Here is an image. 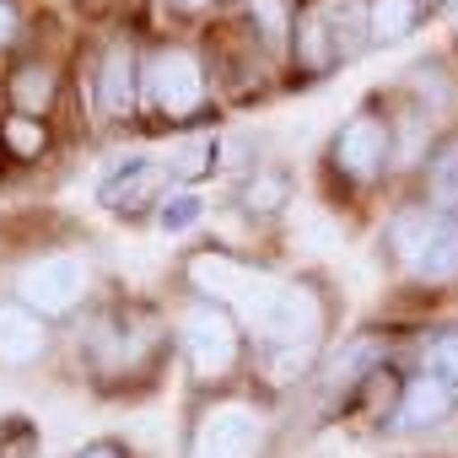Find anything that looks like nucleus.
Masks as SVG:
<instances>
[{"mask_svg": "<svg viewBox=\"0 0 458 458\" xmlns=\"http://www.w3.org/2000/svg\"><path fill=\"white\" fill-rule=\"evenodd\" d=\"M388 249L415 281H426V286L453 281L458 276V210L404 205L388 221Z\"/></svg>", "mask_w": 458, "mask_h": 458, "instance_id": "nucleus-1", "label": "nucleus"}, {"mask_svg": "<svg viewBox=\"0 0 458 458\" xmlns=\"http://www.w3.org/2000/svg\"><path fill=\"white\" fill-rule=\"evenodd\" d=\"M265 345V361L276 377H302L318 351H324V302H318V286L313 281H286V302L276 313V324L259 335Z\"/></svg>", "mask_w": 458, "mask_h": 458, "instance_id": "nucleus-2", "label": "nucleus"}, {"mask_svg": "<svg viewBox=\"0 0 458 458\" xmlns=\"http://www.w3.org/2000/svg\"><path fill=\"white\" fill-rule=\"evenodd\" d=\"M183 356H189V372L199 383L233 377V367L243 361V318L226 302L199 297L189 308V318H183Z\"/></svg>", "mask_w": 458, "mask_h": 458, "instance_id": "nucleus-3", "label": "nucleus"}, {"mask_svg": "<svg viewBox=\"0 0 458 458\" xmlns=\"http://www.w3.org/2000/svg\"><path fill=\"white\" fill-rule=\"evenodd\" d=\"M335 173H345L351 183H377L394 162V124L383 108H356L340 135H335V151H329Z\"/></svg>", "mask_w": 458, "mask_h": 458, "instance_id": "nucleus-4", "label": "nucleus"}, {"mask_svg": "<svg viewBox=\"0 0 458 458\" xmlns=\"http://www.w3.org/2000/svg\"><path fill=\"white\" fill-rule=\"evenodd\" d=\"M17 297L44 318H65L87 297V265L76 254H44L17 276Z\"/></svg>", "mask_w": 458, "mask_h": 458, "instance_id": "nucleus-5", "label": "nucleus"}, {"mask_svg": "<svg viewBox=\"0 0 458 458\" xmlns=\"http://www.w3.org/2000/svg\"><path fill=\"white\" fill-rule=\"evenodd\" d=\"M140 87H146V98H151V108H157L162 119H194V114L205 108V76H199L194 55H183V49L151 55Z\"/></svg>", "mask_w": 458, "mask_h": 458, "instance_id": "nucleus-6", "label": "nucleus"}, {"mask_svg": "<svg viewBox=\"0 0 458 458\" xmlns=\"http://www.w3.org/2000/svg\"><path fill=\"white\" fill-rule=\"evenodd\" d=\"M265 437V420L259 410L238 404V399H226V404H210L189 437V458H254Z\"/></svg>", "mask_w": 458, "mask_h": 458, "instance_id": "nucleus-7", "label": "nucleus"}, {"mask_svg": "<svg viewBox=\"0 0 458 458\" xmlns=\"http://www.w3.org/2000/svg\"><path fill=\"white\" fill-rule=\"evenodd\" d=\"M167 194V162L162 157H130V162H114L98 199L119 216H135V210H157Z\"/></svg>", "mask_w": 458, "mask_h": 458, "instance_id": "nucleus-8", "label": "nucleus"}, {"mask_svg": "<svg viewBox=\"0 0 458 458\" xmlns=\"http://www.w3.org/2000/svg\"><path fill=\"white\" fill-rule=\"evenodd\" d=\"M453 410H458V394H453L442 377H431L426 367H415V372L404 377V394H399V410H394L388 431L420 437V431H437L442 420H453Z\"/></svg>", "mask_w": 458, "mask_h": 458, "instance_id": "nucleus-9", "label": "nucleus"}, {"mask_svg": "<svg viewBox=\"0 0 458 458\" xmlns=\"http://www.w3.org/2000/svg\"><path fill=\"white\" fill-rule=\"evenodd\" d=\"M44 345H49L44 313H33L22 297L0 302V367H28V361L44 356Z\"/></svg>", "mask_w": 458, "mask_h": 458, "instance_id": "nucleus-10", "label": "nucleus"}, {"mask_svg": "<svg viewBox=\"0 0 458 458\" xmlns=\"http://www.w3.org/2000/svg\"><path fill=\"white\" fill-rule=\"evenodd\" d=\"M383 356H388V345L383 340H372V335H361V340H351L335 361H329V377H324V388L329 394H356L377 367H383Z\"/></svg>", "mask_w": 458, "mask_h": 458, "instance_id": "nucleus-11", "label": "nucleus"}, {"mask_svg": "<svg viewBox=\"0 0 458 458\" xmlns=\"http://www.w3.org/2000/svg\"><path fill=\"white\" fill-rule=\"evenodd\" d=\"M420 183H426V205L437 210H458V135H442L420 167Z\"/></svg>", "mask_w": 458, "mask_h": 458, "instance_id": "nucleus-12", "label": "nucleus"}, {"mask_svg": "<svg viewBox=\"0 0 458 458\" xmlns=\"http://www.w3.org/2000/svg\"><path fill=\"white\" fill-rule=\"evenodd\" d=\"M98 103H103V119H130L135 114V60H130V49H114L103 60Z\"/></svg>", "mask_w": 458, "mask_h": 458, "instance_id": "nucleus-13", "label": "nucleus"}, {"mask_svg": "<svg viewBox=\"0 0 458 458\" xmlns=\"http://www.w3.org/2000/svg\"><path fill=\"white\" fill-rule=\"evenodd\" d=\"M431 6L426 0H367V22H372V44H404L415 28H420V17H426Z\"/></svg>", "mask_w": 458, "mask_h": 458, "instance_id": "nucleus-14", "label": "nucleus"}, {"mask_svg": "<svg viewBox=\"0 0 458 458\" xmlns=\"http://www.w3.org/2000/svg\"><path fill=\"white\" fill-rule=\"evenodd\" d=\"M292 199V178L281 167H254L249 183H243V210L249 216H281Z\"/></svg>", "mask_w": 458, "mask_h": 458, "instance_id": "nucleus-15", "label": "nucleus"}, {"mask_svg": "<svg viewBox=\"0 0 458 458\" xmlns=\"http://www.w3.org/2000/svg\"><path fill=\"white\" fill-rule=\"evenodd\" d=\"M410 92H415V103H420L426 119L442 114V108H453V76H447V65L442 60H420L410 71Z\"/></svg>", "mask_w": 458, "mask_h": 458, "instance_id": "nucleus-16", "label": "nucleus"}, {"mask_svg": "<svg viewBox=\"0 0 458 458\" xmlns=\"http://www.w3.org/2000/svg\"><path fill=\"white\" fill-rule=\"evenodd\" d=\"M162 162H167V173L173 178H205L210 173V162H216V140L210 135H178L167 151H162Z\"/></svg>", "mask_w": 458, "mask_h": 458, "instance_id": "nucleus-17", "label": "nucleus"}, {"mask_svg": "<svg viewBox=\"0 0 458 458\" xmlns=\"http://www.w3.org/2000/svg\"><path fill=\"white\" fill-rule=\"evenodd\" d=\"M12 103H17V114H44L55 103V76L44 65H22L12 76Z\"/></svg>", "mask_w": 458, "mask_h": 458, "instance_id": "nucleus-18", "label": "nucleus"}, {"mask_svg": "<svg viewBox=\"0 0 458 458\" xmlns=\"http://www.w3.org/2000/svg\"><path fill=\"white\" fill-rule=\"evenodd\" d=\"M415 367H426L431 377H442L453 394H458V329H437L426 345H420V361Z\"/></svg>", "mask_w": 458, "mask_h": 458, "instance_id": "nucleus-19", "label": "nucleus"}, {"mask_svg": "<svg viewBox=\"0 0 458 458\" xmlns=\"http://www.w3.org/2000/svg\"><path fill=\"white\" fill-rule=\"evenodd\" d=\"M0 140H6V151H12V157L33 162V157L49 146V130L38 124V114H12L6 124H0Z\"/></svg>", "mask_w": 458, "mask_h": 458, "instance_id": "nucleus-20", "label": "nucleus"}, {"mask_svg": "<svg viewBox=\"0 0 458 458\" xmlns=\"http://www.w3.org/2000/svg\"><path fill=\"white\" fill-rule=\"evenodd\" d=\"M151 216H157L162 233H189V226L205 216V205H199V194H194V189H167V194H162V205H157Z\"/></svg>", "mask_w": 458, "mask_h": 458, "instance_id": "nucleus-21", "label": "nucleus"}, {"mask_svg": "<svg viewBox=\"0 0 458 458\" xmlns=\"http://www.w3.org/2000/svg\"><path fill=\"white\" fill-rule=\"evenodd\" d=\"M0 458H38V431L28 420H12L0 431Z\"/></svg>", "mask_w": 458, "mask_h": 458, "instance_id": "nucleus-22", "label": "nucleus"}, {"mask_svg": "<svg viewBox=\"0 0 458 458\" xmlns=\"http://www.w3.org/2000/svg\"><path fill=\"white\" fill-rule=\"evenodd\" d=\"M249 6L265 17V33H270V38H281V33H286V6H281V0H249Z\"/></svg>", "mask_w": 458, "mask_h": 458, "instance_id": "nucleus-23", "label": "nucleus"}, {"mask_svg": "<svg viewBox=\"0 0 458 458\" xmlns=\"http://www.w3.org/2000/svg\"><path fill=\"white\" fill-rule=\"evenodd\" d=\"M76 458H130V453H124L119 442H108V437H103V442H87V447H81Z\"/></svg>", "mask_w": 458, "mask_h": 458, "instance_id": "nucleus-24", "label": "nucleus"}, {"mask_svg": "<svg viewBox=\"0 0 458 458\" xmlns=\"http://www.w3.org/2000/svg\"><path fill=\"white\" fill-rule=\"evenodd\" d=\"M12 38H17V12L0 0V44H12Z\"/></svg>", "mask_w": 458, "mask_h": 458, "instance_id": "nucleus-25", "label": "nucleus"}, {"mask_svg": "<svg viewBox=\"0 0 458 458\" xmlns=\"http://www.w3.org/2000/svg\"><path fill=\"white\" fill-rule=\"evenodd\" d=\"M178 12H199V6H210V0H173Z\"/></svg>", "mask_w": 458, "mask_h": 458, "instance_id": "nucleus-26", "label": "nucleus"}, {"mask_svg": "<svg viewBox=\"0 0 458 458\" xmlns=\"http://www.w3.org/2000/svg\"><path fill=\"white\" fill-rule=\"evenodd\" d=\"M426 6H447V0H426Z\"/></svg>", "mask_w": 458, "mask_h": 458, "instance_id": "nucleus-27", "label": "nucleus"}]
</instances>
